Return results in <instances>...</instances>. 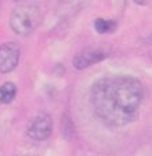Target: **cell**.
Wrapping results in <instances>:
<instances>
[{
  "label": "cell",
  "mask_w": 152,
  "mask_h": 156,
  "mask_svg": "<svg viewBox=\"0 0 152 156\" xmlns=\"http://www.w3.org/2000/svg\"><path fill=\"white\" fill-rule=\"evenodd\" d=\"M90 108L107 127H122L139 115L144 100L141 81L132 76H110L97 80L90 89Z\"/></svg>",
  "instance_id": "6da1fadb"
},
{
  "label": "cell",
  "mask_w": 152,
  "mask_h": 156,
  "mask_svg": "<svg viewBox=\"0 0 152 156\" xmlns=\"http://www.w3.org/2000/svg\"><path fill=\"white\" fill-rule=\"evenodd\" d=\"M21 47L16 43H4L0 45V73L8 74L18 66Z\"/></svg>",
  "instance_id": "277c9868"
},
{
  "label": "cell",
  "mask_w": 152,
  "mask_h": 156,
  "mask_svg": "<svg viewBox=\"0 0 152 156\" xmlns=\"http://www.w3.org/2000/svg\"><path fill=\"white\" fill-rule=\"evenodd\" d=\"M16 94V86L14 82H4L0 86V103L8 104L15 99Z\"/></svg>",
  "instance_id": "8992f818"
},
{
  "label": "cell",
  "mask_w": 152,
  "mask_h": 156,
  "mask_svg": "<svg viewBox=\"0 0 152 156\" xmlns=\"http://www.w3.org/2000/svg\"><path fill=\"white\" fill-rule=\"evenodd\" d=\"M95 30L100 34H106V33H111L117 27V22L112 19H106V18H97L95 21Z\"/></svg>",
  "instance_id": "52a82bcc"
},
{
  "label": "cell",
  "mask_w": 152,
  "mask_h": 156,
  "mask_svg": "<svg viewBox=\"0 0 152 156\" xmlns=\"http://www.w3.org/2000/svg\"><path fill=\"white\" fill-rule=\"evenodd\" d=\"M41 22V11L37 5H18L10 16V26L19 36H29Z\"/></svg>",
  "instance_id": "7a4b0ae2"
},
{
  "label": "cell",
  "mask_w": 152,
  "mask_h": 156,
  "mask_svg": "<svg viewBox=\"0 0 152 156\" xmlns=\"http://www.w3.org/2000/svg\"><path fill=\"white\" fill-rule=\"evenodd\" d=\"M54 122L48 114H38L27 127V136L34 141H45L51 137Z\"/></svg>",
  "instance_id": "3957f363"
},
{
  "label": "cell",
  "mask_w": 152,
  "mask_h": 156,
  "mask_svg": "<svg viewBox=\"0 0 152 156\" xmlns=\"http://www.w3.org/2000/svg\"><path fill=\"white\" fill-rule=\"evenodd\" d=\"M107 55L108 54L106 52V49L101 47H87L74 56L73 66L78 70H82V69H87L95 63L101 62L107 58Z\"/></svg>",
  "instance_id": "5b68a950"
}]
</instances>
